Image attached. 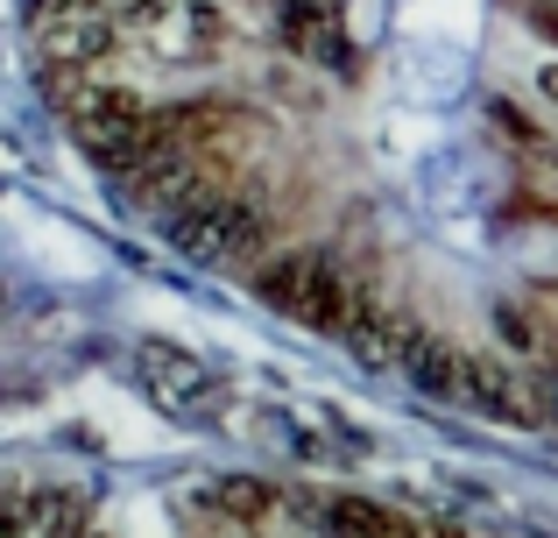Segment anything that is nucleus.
I'll use <instances>...</instances> for the list:
<instances>
[{"instance_id": "obj_1", "label": "nucleus", "mask_w": 558, "mask_h": 538, "mask_svg": "<svg viewBox=\"0 0 558 538\" xmlns=\"http://www.w3.org/2000/svg\"><path fill=\"white\" fill-rule=\"evenodd\" d=\"M255 290L276 304L283 319H298V326H318V333H347L354 340L375 312V298H368V284H361L354 270L340 263L332 249H283L269 270L255 276Z\"/></svg>"}, {"instance_id": "obj_2", "label": "nucleus", "mask_w": 558, "mask_h": 538, "mask_svg": "<svg viewBox=\"0 0 558 538\" xmlns=\"http://www.w3.org/2000/svg\"><path fill=\"white\" fill-rule=\"evenodd\" d=\"M276 36H283L298 57L326 64V71H354V43H347L340 14H332L326 0H283V14H276Z\"/></svg>"}, {"instance_id": "obj_3", "label": "nucleus", "mask_w": 558, "mask_h": 538, "mask_svg": "<svg viewBox=\"0 0 558 538\" xmlns=\"http://www.w3.org/2000/svg\"><path fill=\"white\" fill-rule=\"evenodd\" d=\"M466 361L474 355H460L452 340H438V333H424V326H403V347H396V369H403L417 390H432V397H460Z\"/></svg>"}, {"instance_id": "obj_4", "label": "nucleus", "mask_w": 558, "mask_h": 538, "mask_svg": "<svg viewBox=\"0 0 558 538\" xmlns=\"http://www.w3.org/2000/svg\"><path fill=\"white\" fill-rule=\"evenodd\" d=\"M460 397H474L481 411H495V418H517V426H531L537 418V397L523 390V375L509 369V361H466V383H460Z\"/></svg>"}, {"instance_id": "obj_5", "label": "nucleus", "mask_w": 558, "mask_h": 538, "mask_svg": "<svg viewBox=\"0 0 558 538\" xmlns=\"http://www.w3.org/2000/svg\"><path fill=\"white\" fill-rule=\"evenodd\" d=\"M142 361H149V383H156V397H163V404H213V375H205L191 355L142 347Z\"/></svg>"}, {"instance_id": "obj_6", "label": "nucleus", "mask_w": 558, "mask_h": 538, "mask_svg": "<svg viewBox=\"0 0 558 538\" xmlns=\"http://www.w3.org/2000/svg\"><path fill=\"white\" fill-rule=\"evenodd\" d=\"M219 503H227V511H241V517H262V511H269V489L233 482V489H219Z\"/></svg>"}, {"instance_id": "obj_7", "label": "nucleus", "mask_w": 558, "mask_h": 538, "mask_svg": "<svg viewBox=\"0 0 558 538\" xmlns=\"http://www.w3.org/2000/svg\"><path fill=\"white\" fill-rule=\"evenodd\" d=\"M523 8H531V22L545 28V36L558 43V0H523Z\"/></svg>"}]
</instances>
